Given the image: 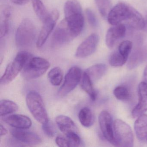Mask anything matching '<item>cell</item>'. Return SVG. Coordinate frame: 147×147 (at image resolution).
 Masks as SVG:
<instances>
[{
	"label": "cell",
	"instance_id": "obj_32",
	"mask_svg": "<svg viewBox=\"0 0 147 147\" xmlns=\"http://www.w3.org/2000/svg\"><path fill=\"white\" fill-rule=\"evenodd\" d=\"M55 142L59 147H71L70 143L67 138H65L63 136H57L56 138Z\"/></svg>",
	"mask_w": 147,
	"mask_h": 147
},
{
	"label": "cell",
	"instance_id": "obj_21",
	"mask_svg": "<svg viewBox=\"0 0 147 147\" xmlns=\"http://www.w3.org/2000/svg\"><path fill=\"white\" fill-rule=\"evenodd\" d=\"M79 119L82 125L88 128L94 123V115L91 109L88 107H84L79 112Z\"/></svg>",
	"mask_w": 147,
	"mask_h": 147
},
{
	"label": "cell",
	"instance_id": "obj_5",
	"mask_svg": "<svg viewBox=\"0 0 147 147\" xmlns=\"http://www.w3.org/2000/svg\"><path fill=\"white\" fill-rule=\"evenodd\" d=\"M27 107L35 119L43 124L49 122V117L42 97L36 91H31L26 97Z\"/></svg>",
	"mask_w": 147,
	"mask_h": 147
},
{
	"label": "cell",
	"instance_id": "obj_35",
	"mask_svg": "<svg viewBox=\"0 0 147 147\" xmlns=\"http://www.w3.org/2000/svg\"><path fill=\"white\" fill-rule=\"evenodd\" d=\"M7 134V130L5 126H3L2 124H1V131H0V134L1 136H5Z\"/></svg>",
	"mask_w": 147,
	"mask_h": 147
},
{
	"label": "cell",
	"instance_id": "obj_29",
	"mask_svg": "<svg viewBox=\"0 0 147 147\" xmlns=\"http://www.w3.org/2000/svg\"><path fill=\"white\" fill-rule=\"evenodd\" d=\"M65 136L69 141L71 147H78L81 144V139L78 135V132H70Z\"/></svg>",
	"mask_w": 147,
	"mask_h": 147
},
{
	"label": "cell",
	"instance_id": "obj_31",
	"mask_svg": "<svg viewBox=\"0 0 147 147\" xmlns=\"http://www.w3.org/2000/svg\"><path fill=\"white\" fill-rule=\"evenodd\" d=\"M86 14L89 24L94 28L97 27L98 25V20L93 12L89 8H87L86 10Z\"/></svg>",
	"mask_w": 147,
	"mask_h": 147
},
{
	"label": "cell",
	"instance_id": "obj_36",
	"mask_svg": "<svg viewBox=\"0 0 147 147\" xmlns=\"http://www.w3.org/2000/svg\"><path fill=\"white\" fill-rule=\"evenodd\" d=\"M143 79L144 82L147 85V65H146L144 71Z\"/></svg>",
	"mask_w": 147,
	"mask_h": 147
},
{
	"label": "cell",
	"instance_id": "obj_2",
	"mask_svg": "<svg viewBox=\"0 0 147 147\" xmlns=\"http://www.w3.org/2000/svg\"><path fill=\"white\" fill-rule=\"evenodd\" d=\"M138 12L132 7L120 2L111 10L107 16V21L113 26L119 24L123 21L129 25L133 22Z\"/></svg>",
	"mask_w": 147,
	"mask_h": 147
},
{
	"label": "cell",
	"instance_id": "obj_7",
	"mask_svg": "<svg viewBox=\"0 0 147 147\" xmlns=\"http://www.w3.org/2000/svg\"><path fill=\"white\" fill-rule=\"evenodd\" d=\"M50 66L49 61L40 57H32L23 69L22 75L27 80L39 78L48 70Z\"/></svg>",
	"mask_w": 147,
	"mask_h": 147
},
{
	"label": "cell",
	"instance_id": "obj_3",
	"mask_svg": "<svg viewBox=\"0 0 147 147\" xmlns=\"http://www.w3.org/2000/svg\"><path fill=\"white\" fill-rule=\"evenodd\" d=\"M32 57L27 51H21L19 52L14 60L7 65L5 73L1 78V84L7 85L11 82L24 69L27 62Z\"/></svg>",
	"mask_w": 147,
	"mask_h": 147
},
{
	"label": "cell",
	"instance_id": "obj_25",
	"mask_svg": "<svg viewBox=\"0 0 147 147\" xmlns=\"http://www.w3.org/2000/svg\"><path fill=\"white\" fill-rule=\"evenodd\" d=\"M100 15L104 18L107 19V16L111 10L110 0H94Z\"/></svg>",
	"mask_w": 147,
	"mask_h": 147
},
{
	"label": "cell",
	"instance_id": "obj_14",
	"mask_svg": "<svg viewBox=\"0 0 147 147\" xmlns=\"http://www.w3.org/2000/svg\"><path fill=\"white\" fill-rule=\"evenodd\" d=\"M138 103L132 111V116L137 118L147 111V85L141 82L138 86Z\"/></svg>",
	"mask_w": 147,
	"mask_h": 147
},
{
	"label": "cell",
	"instance_id": "obj_19",
	"mask_svg": "<svg viewBox=\"0 0 147 147\" xmlns=\"http://www.w3.org/2000/svg\"><path fill=\"white\" fill-rule=\"evenodd\" d=\"M107 67L105 64H95L88 68L85 72L90 77L93 83L100 79L105 74Z\"/></svg>",
	"mask_w": 147,
	"mask_h": 147
},
{
	"label": "cell",
	"instance_id": "obj_37",
	"mask_svg": "<svg viewBox=\"0 0 147 147\" xmlns=\"http://www.w3.org/2000/svg\"></svg>",
	"mask_w": 147,
	"mask_h": 147
},
{
	"label": "cell",
	"instance_id": "obj_8",
	"mask_svg": "<svg viewBox=\"0 0 147 147\" xmlns=\"http://www.w3.org/2000/svg\"><path fill=\"white\" fill-rule=\"evenodd\" d=\"M82 71L79 67H73L69 70L64 82L58 91V95L64 97L77 86L82 77Z\"/></svg>",
	"mask_w": 147,
	"mask_h": 147
},
{
	"label": "cell",
	"instance_id": "obj_28",
	"mask_svg": "<svg viewBox=\"0 0 147 147\" xmlns=\"http://www.w3.org/2000/svg\"><path fill=\"white\" fill-rule=\"evenodd\" d=\"M132 48V42L129 40H125L123 41L119 44L117 50L122 55L128 59Z\"/></svg>",
	"mask_w": 147,
	"mask_h": 147
},
{
	"label": "cell",
	"instance_id": "obj_4",
	"mask_svg": "<svg viewBox=\"0 0 147 147\" xmlns=\"http://www.w3.org/2000/svg\"><path fill=\"white\" fill-rule=\"evenodd\" d=\"M36 29L33 22L30 19H24L16 30L15 43L18 47L30 46L36 40Z\"/></svg>",
	"mask_w": 147,
	"mask_h": 147
},
{
	"label": "cell",
	"instance_id": "obj_34",
	"mask_svg": "<svg viewBox=\"0 0 147 147\" xmlns=\"http://www.w3.org/2000/svg\"><path fill=\"white\" fill-rule=\"evenodd\" d=\"M11 1L16 5H24L29 2V0H11Z\"/></svg>",
	"mask_w": 147,
	"mask_h": 147
},
{
	"label": "cell",
	"instance_id": "obj_22",
	"mask_svg": "<svg viewBox=\"0 0 147 147\" xmlns=\"http://www.w3.org/2000/svg\"><path fill=\"white\" fill-rule=\"evenodd\" d=\"M33 10L39 19L44 22L49 18L50 13L48 12L45 6L41 0H32Z\"/></svg>",
	"mask_w": 147,
	"mask_h": 147
},
{
	"label": "cell",
	"instance_id": "obj_12",
	"mask_svg": "<svg viewBox=\"0 0 147 147\" xmlns=\"http://www.w3.org/2000/svg\"><path fill=\"white\" fill-rule=\"evenodd\" d=\"M99 124L103 136L113 145L114 144L113 123L111 115L108 112L102 111L98 117Z\"/></svg>",
	"mask_w": 147,
	"mask_h": 147
},
{
	"label": "cell",
	"instance_id": "obj_30",
	"mask_svg": "<svg viewBox=\"0 0 147 147\" xmlns=\"http://www.w3.org/2000/svg\"><path fill=\"white\" fill-rule=\"evenodd\" d=\"M0 26V38H2L5 36L9 32V20L10 18L3 17Z\"/></svg>",
	"mask_w": 147,
	"mask_h": 147
},
{
	"label": "cell",
	"instance_id": "obj_1",
	"mask_svg": "<svg viewBox=\"0 0 147 147\" xmlns=\"http://www.w3.org/2000/svg\"><path fill=\"white\" fill-rule=\"evenodd\" d=\"M65 20L75 37L80 35L84 25L82 7L77 0H67L64 7Z\"/></svg>",
	"mask_w": 147,
	"mask_h": 147
},
{
	"label": "cell",
	"instance_id": "obj_13",
	"mask_svg": "<svg viewBox=\"0 0 147 147\" xmlns=\"http://www.w3.org/2000/svg\"><path fill=\"white\" fill-rule=\"evenodd\" d=\"M11 132L15 139L25 144L37 145L42 142L40 137L34 132L15 128L12 129Z\"/></svg>",
	"mask_w": 147,
	"mask_h": 147
},
{
	"label": "cell",
	"instance_id": "obj_17",
	"mask_svg": "<svg viewBox=\"0 0 147 147\" xmlns=\"http://www.w3.org/2000/svg\"><path fill=\"white\" fill-rule=\"evenodd\" d=\"M56 123L61 131L65 135L70 132H78V128L73 120L65 115H59L56 118Z\"/></svg>",
	"mask_w": 147,
	"mask_h": 147
},
{
	"label": "cell",
	"instance_id": "obj_6",
	"mask_svg": "<svg viewBox=\"0 0 147 147\" xmlns=\"http://www.w3.org/2000/svg\"><path fill=\"white\" fill-rule=\"evenodd\" d=\"M114 144L116 147H132L134 144L133 132L130 126L119 119L113 123Z\"/></svg>",
	"mask_w": 147,
	"mask_h": 147
},
{
	"label": "cell",
	"instance_id": "obj_18",
	"mask_svg": "<svg viewBox=\"0 0 147 147\" xmlns=\"http://www.w3.org/2000/svg\"><path fill=\"white\" fill-rule=\"evenodd\" d=\"M134 129L138 139L141 141L147 140V114H143L137 118Z\"/></svg>",
	"mask_w": 147,
	"mask_h": 147
},
{
	"label": "cell",
	"instance_id": "obj_23",
	"mask_svg": "<svg viewBox=\"0 0 147 147\" xmlns=\"http://www.w3.org/2000/svg\"><path fill=\"white\" fill-rule=\"evenodd\" d=\"M18 109V105L9 100L3 99L0 101V115L4 117L17 111Z\"/></svg>",
	"mask_w": 147,
	"mask_h": 147
},
{
	"label": "cell",
	"instance_id": "obj_11",
	"mask_svg": "<svg viewBox=\"0 0 147 147\" xmlns=\"http://www.w3.org/2000/svg\"><path fill=\"white\" fill-rule=\"evenodd\" d=\"M99 38L95 33L88 36L78 46L76 52L75 56L77 58H85L93 54L97 49Z\"/></svg>",
	"mask_w": 147,
	"mask_h": 147
},
{
	"label": "cell",
	"instance_id": "obj_15",
	"mask_svg": "<svg viewBox=\"0 0 147 147\" xmlns=\"http://www.w3.org/2000/svg\"><path fill=\"white\" fill-rule=\"evenodd\" d=\"M3 121L15 129H27L30 128L32 122L30 118L21 114H12L4 116Z\"/></svg>",
	"mask_w": 147,
	"mask_h": 147
},
{
	"label": "cell",
	"instance_id": "obj_16",
	"mask_svg": "<svg viewBox=\"0 0 147 147\" xmlns=\"http://www.w3.org/2000/svg\"><path fill=\"white\" fill-rule=\"evenodd\" d=\"M126 32L125 26L120 24L113 26L108 29L106 36V43L108 48L112 49L116 42L124 36Z\"/></svg>",
	"mask_w": 147,
	"mask_h": 147
},
{
	"label": "cell",
	"instance_id": "obj_33",
	"mask_svg": "<svg viewBox=\"0 0 147 147\" xmlns=\"http://www.w3.org/2000/svg\"><path fill=\"white\" fill-rule=\"evenodd\" d=\"M42 129L45 135L50 137L54 136V131L53 128L50 124L49 122L42 124Z\"/></svg>",
	"mask_w": 147,
	"mask_h": 147
},
{
	"label": "cell",
	"instance_id": "obj_27",
	"mask_svg": "<svg viewBox=\"0 0 147 147\" xmlns=\"http://www.w3.org/2000/svg\"><path fill=\"white\" fill-rule=\"evenodd\" d=\"M113 94L116 98L123 101L129 100L130 96L129 89L124 86H119L116 87L113 91Z\"/></svg>",
	"mask_w": 147,
	"mask_h": 147
},
{
	"label": "cell",
	"instance_id": "obj_24",
	"mask_svg": "<svg viewBox=\"0 0 147 147\" xmlns=\"http://www.w3.org/2000/svg\"><path fill=\"white\" fill-rule=\"evenodd\" d=\"M63 72L61 68L55 67L51 69L48 74V78L53 86H58L61 85L63 80Z\"/></svg>",
	"mask_w": 147,
	"mask_h": 147
},
{
	"label": "cell",
	"instance_id": "obj_26",
	"mask_svg": "<svg viewBox=\"0 0 147 147\" xmlns=\"http://www.w3.org/2000/svg\"><path fill=\"white\" fill-rule=\"evenodd\" d=\"M128 59L122 55L118 50L115 51L110 56L109 63L111 66L115 67H121L125 64Z\"/></svg>",
	"mask_w": 147,
	"mask_h": 147
},
{
	"label": "cell",
	"instance_id": "obj_9",
	"mask_svg": "<svg viewBox=\"0 0 147 147\" xmlns=\"http://www.w3.org/2000/svg\"><path fill=\"white\" fill-rule=\"evenodd\" d=\"M59 17L58 11L57 9H54L50 13L48 18L43 23V25L36 41V46L38 48H41L45 43L54 30Z\"/></svg>",
	"mask_w": 147,
	"mask_h": 147
},
{
	"label": "cell",
	"instance_id": "obj_20",
	"mask_svg": "<svg viewBox=\"0 0 147 147\" xmlns=\"http://www.w3.org/2000/svg\"><path fill=\"white\" fill-rule=\"evenodd\" d=\"M92 82L86 72H83L81 79V86L82 88L86 92L90 97L91 99L94 101L97 96V92L93 88Z\"/></svg>",
	"mask_w": 147,
	"mask_h": 147
},
{
	"label": "cell",
	"instance_id": "obj_10",
	"mask_svg": "<svg viewBox=\"0 0 147 147\" xmlns=\"http://www.w3.org/2000/svg\"><path fill=\"white\" fill-rule=\"evenodd\" d=\"M65 19L57 26L51 37L53 45L56 46L64 45L75 38Z\"/></svg>",
	"mask_w": 147,
	"mask_h": 147
}]
</instances>
